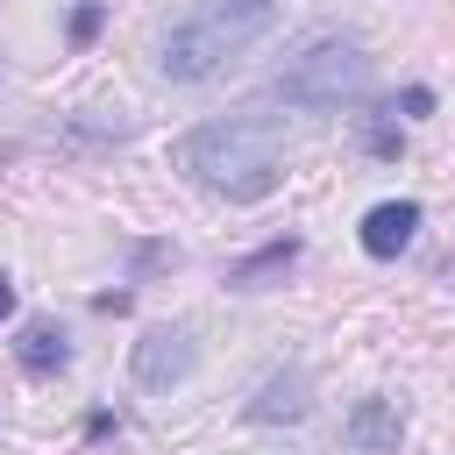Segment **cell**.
<instances>
[{"mask_svg":"<svg viewBox=\"0 0 455 455\" xmlns=\"http://www.w3.org/2000/svg\"><path fill=\"white\" fill-rule=\"evenodd\" d=\"M178 171L220 199H263L284 178V135L263 114H220L178 135Z\"/></svg>","mask_w":455,"mask_h":455,"instance_id":"1","label":"cell"},{"mask_svg":"<svg viewBox=\"0 0 455 455\" xmlns=\"http://www.w3.org/2000/svg\"><path fill=\"white\" fill-rule=\"evenodd\" d=\"M192 377V334L185 327H149L135 341V384L142 391H171Z\"/></svg>","mask_w":455,"mask_h":455,"instance_id":"4","label":"cell"},{"mask_svg":"<svg viewBox=\"0 0 455 455\" xmlns=\"http://www.w3.org/2000/svg\"><path fill=\"white\" fill-rule=\"evenodd\" d=\"M14 313V284H7V270H0V320Z\"/></svg>","mask_w":455,"mask_h":455,"instance_id":"11","label":"cell"},{"mask_svg":"<svg viewBox=\"0 0 455 455\" xmlns=\"http://www.w3.org/2000/svg\"><path fill=\"white\" fill-rule=\"evenodd\" d=\"M348 455H398V441H405V419H398V405L391 398H355V412H348Z\"/></svg>","mask_w":455,"mask_h":455,"instance_id":"5","label":"cell"},{"mask_svg":"<svg viewBox=\"0 0 455 455\" xmlns=\"http://www.w3.org/2000/svg\"><path fill=\"white\" fill-rule=\"evenodd\" d=\"M363 85H370V57H363V43H355V36H313V43L277 71L270 92H277L284 107L334 114V107H348Z\"/></svg>","mask_w":455,"mask_h":455,"instance_id":"3","label":"cell"},{"mask_svg":"<svg viewBox=\"0 0 455 455\" xmlns=\"http://www.w3.org/2000/svg\"><path fill=\"white\" fill-rule=\"evenodd\" d=\"M270 21H277V0H206L199 14H185V21L156 43V71L178 78V85H199V78H213L228 57H242Z\"/></svg>","mask_w":455,"mask_h":455,"instance_id":"2","label":"cell"},{"mask_svg":"<svg viewBox=\"0 0 455 455\" xmlns=\"http://www.w3.org/2000/svg\"><path fill=\"white\" fill-rule=\"evenodd\" d=\"M100 21H107V7H92V0H85V7H71V43H92V36H100Z\"/></svg>","mask_w":455,"mask_h":455,"instance_id":"10","label":"cell"},{"mask_svg":"<svg viewBox=\"0 0 455 455\" xmlns=\"http://www.w3.org/2000/svg\"><path fill=\"white\" fill-rule=\"evenodd\" d=\"M64 355H71V348H64V334H57L50 320H28V327H21V341H14V363H21L28 377H57V370H64Z\"/></svg>","mask_w":455,"mask_h":455,"instance_id":"8","label":"cell"},{"mask_svg":"<svg viewBox=\"0 0 455 455\" xmlns=\"http://www.w3.org/2000/svg\"><path fill=\"white\" fill-rule=\"evenodd\" d=\"M291 256H299V242H270V249H256V256H242V263L228 270V284H242V291H256L263 277H277V270H291Z\"/></svg>","mask_w":455,"mask_h":455,"instance_id":"9","label":"cell"},{"mask_svg":"<svg viewBox=\"0 0 455 455\" xmlns=\"http://www.w3.org/2000/svg\"><path fill=\"white\" fill-rule=\"evenodd\" d=\"M306 398H313V377H306L299 363H291V370H270V377H263V391L249 398V419H263V427H270V419H299V412H306Z\"/></svg>","mask_w":455,"mask_h":455,"instance_id":"7","label":"cell"},{"mask_svg":"<svg viewBox=\"0 0 455 455\" xmlns=\"http://www.w3.org/2000/svg\"><path fill=\"white\" fill-rule=\"evenodd\" d=\"M412 228H419V199H384V206L363 213V249L384 263V256H398L412 242Z\"/></svg>","mask_w":455,"mask_h":455,"instance_id":"6","label":"cell"}]
</instances>
